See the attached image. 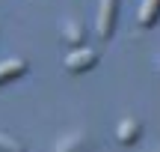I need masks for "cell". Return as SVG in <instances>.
I'll return each instance as SVG.
<instances>
[{
    "instance_id": "1",
    "label": "cell",
    "mask_w": 160,
    "mask_h": 152,
    "mask_svg": "<svg viewBox=\"0 0 160 152\" xmlns=\"http://www.w3.org/2000/svg\"><path fill=\"white\" fill-rule=\"evenodd\" d=\"M62 66H65V72H71V75H83V72H89V69L98 66V54L92 51V48H86V45L74 48V51L65 54Z\"/></svg>"
},
{
    "instance_id": "2",
    "label": "cell",
    "mask_w": 160,
    "mask_h": 152,
    "mask_svg": "<svg viewBox=\"0 0 160 152\" xmlns=\"http://www.w3.org/2000/svg\"><path fill=\"white\" fill-rule=\"evenodd\" d=\"M92 149H95V143H92L89 131L74 128V131H68V134H62L57 140V149L53 152H92Z\"/></svg>"
},
{
    "instance_id": "3",
    "label": "cell",
    "mask_w": 160,
    "mask_h": 152,
    "mask_svg": "<svg viewBox=\"0 0 160 152\" xmlns=\"http://www.w3.org/2000/svg\"><path fill=\"white\" fill-rule=\"evenodd\" d=\"M116 15H119V0H101V6H98V36L101 39L113 36Z\"/></svg>"
},
{
    "instance_id": "4",
    "label": "cell",
    "mask_w": 160,
    "mask_h": 152,
    "mask_svg": "<svg viewBox=\"0 0 160 152\" xmlns=\"http://www.w3.org/2000/svg\"><path fill=\"white\" fill-rule=\"evenodd\" d=\"M139 137H142V122H139L137 117L119 119V125H116V140H119L122 146H131V143H137Z\"/></svg>"
},
{
    "instance_id": "5",
    "label": "cell",
    "mask_w": 160,
    "mask_h": 152,
    "mask_svg": "<svg viewBox=\"0 0 160 152\" xmlns=\"http://www.w3.org/2000/svg\"><path fill=\"white\" fill-rule=\"evenodd\" d=\"M27 60H21V57H12V60H3L0 63V87L3 84H9V81H18V78H24L27 75Z\"/></svg>"
},
{
    "instance_id": "6",
    "label": "cell",
    "mask_w": 160,
    "mask_h": 152,
    "mask_svg": "<svg viewBox=\"0 0 160 152\" xmlns=\"http://www.w3.org/2000/svg\"><path fill=\"white\" fill-rule=\"evenodd\" d=\"M137 21H139V27H154L160 21V0H142L139 12H137Z\"/></svg>"
},
{
    "instance_id": "7",
    "label": "cell",
    "mask_w": 160,
    "mask_h": 152,
    "mask_svg": "<svg viewBox=\"0 0 160 152\" xmlns=\"http://www.w3.org/2000/svg\"><path fill=\"white\" fill-rule=\"evenodd\" d=\"M62 36H65V42H68L71 48H83V42H86V33H83V27L74 21V18H68V21L62 24Z\"/></svg>"
},
{
    "instance_id": "8",
    "label": "cell",
    "mask_w": 160,
    "mask_h": 152,
    "mask_svg": "<svg viewBox=\"0 0 160 152\" xmlns=\"http://www.w3.org/2000/svg\"><path fill=\"white\" fill-rule=\"evenodd\" d=\"M0 152H27L21 137L9 134V131H0Z\"/></svg>"
},
{
    "instance_id": "9",
    "label": "cell",
    "mask_w": 160,
    "mask_h": 152,
    "mask_svg": "<svg viewBox=\"0 0 160 152\" xmlns=\"http://www.w3.org/2000/svg\"><path fill=\"white\" fill-rule=\"evenodd\" d=\"M154 69H157V72H160V57H157V63H154Z\"/></svg>"
},
{
    "instance_id": "10",
    "label": "cell",
    "mask_w": 160,
    "mask_h": 152,
    "mask_svg": "<svg viewBox=\"0 0 160 152\" xmlns=\"http://www.w3.org/2000/svg\"><path fill=\"white\" fill-rule=\"evenodd\" d=\"M157 152H160V146H157Z\"/></svg>"
}]
</instances>
